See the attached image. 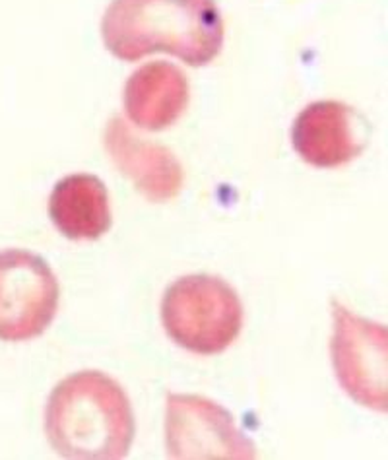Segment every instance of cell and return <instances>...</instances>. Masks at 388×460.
<instances>
[{"label":"cell","mask_w":388,"mask_h":460,"mask_svg":"<svg viewBox=\"0 0 388 460\" xmlns=\"http://www.w3.org/2000/svg\"><path fill=\"white\" fill-rule=\"evenodd\" d=\"M101 35L107 49L128 63L167 53L206 66L222 51L224 20L214 0H113Z\"/></svg>","instance_id":"obj_1"},{"label":"cell","mask_w":388,"mask_h":460,"mask_svg":"<svg viewBox=\"0 0 388 460\" xmlns=\"http://www.w3.org/2000/svg\"><path fill=\"white\" fill-rule=\"evenodd\" d=\"M45 433L65 458L119 460L135 439V414L117 381L101 371H80L60 381L48 396Z\"/></svg>","instance_id":"obj_2"},{"label":"cell","mask_w":388,"mask_h":460,"mask_svg":"<svg viewBox=\"0 0 388 460\" xmlns=\"http://www.w3.org/2000/svg\"><path fill=\"white\" fill-rule=\"evenodd\" d=\"M162 323L177 346L198 356H216L237 341L242 305L235 289L222 278L183 276L165 289Z\"/></svg>","instance_id":"obj_3"},{"label":"cell","mask_w":388,"mask_h":460,"mask_svg":"<svg viewBox=\"0 0 388 460\" xmlns=\"http://www.w3.org/2000/svg\"><path fill=\"white\" fill-rule=\"evenodd\" d=\"M60 288L40 255L22 249L0 251V341L26 342L53 323Z\"/></svg>","instance_id":"obj_4"},{"label":"cell","mask_w":388,"mask_h":460,"mask_svg":"<svg viewBox=\"0 0 388 460\" xmlns=\"http://www.w3.org/2000/svg\"><path fill=\"white\" fill-rule=\"evenodd\" d=\"M332 366L340 386L361 406L386 411L388 336L379 323L367 321L332 301Z\"/></svg>","instance_id":"obj_5"},{"label":"cell","mask_w":388,"mask_h":460,"mask_svg":"<svg viewBox=\"0 0 388 460\" xmlns=\"http://www.w3.org/2000/svg\"><path fill=\"white\" fill-rule=\"evenodd\" d=\"M165 445L169 458H257V447L234 416L200 394H167Z\"/></svg>","instance_id":"obj_6"},{"label":"cell","mask_w":388,"mask_h":460,"mask_svg":"<svg viewBox=\"0 0 388 460\" xmlns=\"http://www.w3.org/2000/svg\"><path fill=\"white\" fill-rule=\"evenodd\" d=\"M366 127L346 103L314 102L295 119L291 142L303 162L321 169L346 165L366 148Z\"/></svg>","instance_id":"obj_7"},{"label":"cell","mask_w":388,"mask_h":460,"mask_svg":"<svg viewBox=\"0 0 388 460\" xmlns=\"http://www.w3.org/2000/svg\"><path fill=\"white\" fill-rule=\"evenodd\" d=\"M105 148L119 172L150 202L173 200L183 189V167L173 152L138 138L120 117L105 128Z\"/></svg>","instance_id":"obj_8"},{"label":"cell","mask_w":388,"mask_h":460,"mask_svg":"<svg viewBox=\"0 0 388 460\" xmlns=\"http://www.w3.org/2000/svg\"><path fill=\"white\" fill-rule=\"evenodd\" d=\"M189 105V80L175 65L150 63L125 86V109L137 127L157 132L175 125Z\"/></svg>","instance_id":"obj_9"},{"label":"cell","mask_w":388,"mask_h":460,"mask_svg":"<svg viewBox=\"0 0 388 460\" xmlns=\"http://www.w3.org/2000/svg\"><path fill=\"white\" fill-rule=\"evenodd\" d=\"M57 229L72 241L100 239L111 227V206L101 179L78 173L60 179L48 199Z\"/></svg>","instance_id":"obj_10"}]
</instances>
